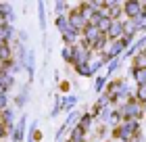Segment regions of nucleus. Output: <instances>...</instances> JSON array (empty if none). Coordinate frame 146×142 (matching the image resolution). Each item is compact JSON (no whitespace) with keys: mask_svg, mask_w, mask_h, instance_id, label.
<instances>
[{"mask_svg":"<svg viewBox=\"0 0 146 142\" xmlns=\"http://www.w3.org/2000/svg\"><path fill=\"white\" fill-rule=\"evenodd\" d=\"M75 105H77V96H75V94H69V96L63 98L61 109H65V111H73V107H75Z\"/></svg>","mask_w":146,"mask_h":142,"instance_id":"19","label":"nucleus"},{"mask_svg":"<svg viewBox=\"0 0 146 142\" xmlns=\"http://www.w3.org/2000/svg\"><path fill=\"white\" fill-rule=\"evenodd\" d=\"M65 11H67V4H65V2H61V0L54 2V13H56V17H58V15H65Z\"/></svg>","mask_w":146,"mask_h":142,"instance_id":"32","label":"nucleus"},{"mask_svg":"<svg viewBox=\"0 0 146 142\" xmlns=\"http://www.w3.org/2000/svg\"><path fill=\"white\" fill-rule=\"evenodd\" d=\"M142 113H146V103H144V105H142Z\"/></svg>","mask_w":146,"mask_h":142,"instance_id":"39","label":"nucleus"},{"mask_svg":"<svg viewBox=\"0 0 146 142\" xmlns=\"http://www.w3.org/2000/svg\"><path fill=\"white\" fill-rule=\"evenodd\" d=\"M119 63H121V61L115 59V61H111V63L107 65V77H109V75H113V73H115V71L119 69Z\"/></svg>","mask_w":146,"mask_h":142,"instance_id":"29","label":"nucleus"},{"mask_svg":"<svg viewBox=\"0 0 146 142\" xmlns=\"http://www.w3.org/2000/svg\"><path fill=\"white\" fill-rule=\"evenodd\" d=\"M79 117H82V115H79L77 111H69V115H67V119H65V127H67V130H71V127H75L77 123H79Z\"/></svg>","mask_w":146,"mask_h":142,"instance_id":"17","label":"nucleus"},{"mask_svg":"<svg viewBox=\"0 0 146 142\" xmlns=\"http://www.w3.org/2000/svg\"><path fill=\"white\" fill-rule=\"evenodd\" d=\"M134 67H146V52L134 55Z\"/></svg>","mask_w":146,"mask_h":142,"instance_id":"27","label":"nucleus"},{"mask_svg":"<svg viewBox=\"0 0 146 142\" xmlns=\"http://www.w3.org/2000/svg\"><path fill=\"white\" fill-rule=\"evenodd\" d=\"M13 38H15V27H13V25H2V27H0V42L9 44Z\"/></svg>","mask_w":146,"mask_h":142,"instance_id":"12","label":"nucleus"},{"mask_svg":"<svg viewBox=\"0 0 146 142\" xmlns=\"http://www.w3.org/2000/svg\"><path fill=\"white\" fill-rule=\"evenodd\" d=\"M61 103H63V98L56 96V103H54V107H52V111H50V117H56V115L61 113Z\"/></svg>","mask_w":146,"mask_h":142,"instance_id":"33","label":"nucleus"},{"mask_svg":"<svg viewBox=\"0 0 146 142\" xmlns=\"http://www.w3.org/2000/svg\"><path fill=\"white\" fill-rule=\"evenodd\" d=\"M67 19H69V25L75 31H84L86 29V25H88V21H86V19L79 15V11L77 9H73V11H69L67 13Z\"/></svg>","mask_w":146,"mask_h":142,"instance_id":"5","label":"nucleus"},{"mask_svg":"<svg viewBox=\"0 0 146 142\" xmlns=\"http://www.w3.org/2000/svg\"><path fill=\"white\" fill-rule=\"evenodd\" d=\"M9 61H13V48H11V44H2L0 46V65L9 63Z\"/></svg>","mask_w":146,"mask_h":142,"instance_id":"15","label":"nucleus"},{"mask_svg":"<svg viewBox=\"0 0 146 142\" xmlns=\"http://www.w3.org/2000/svg\"><path fill=\"white\" fill-rule=\"evenodd\" d=\"M136 100H138L140 105H144V103H146V84L136 88Z\"/></svg>","mask_w":146,"mask_h":142,"instance_id":"26","label":"nucleus"},{"mask_svg":"<svg viewBox=\"0 0 146 142\" xmlns=\"http://www.w3.org/2000/svg\"><path fill=\"white\" fill-rule=\"evenodd\" d=\"M92 123H94V115H90V113H84L82 117H79V127H82V130L86 132V130H90L92 127Z\"/></svg>","mask_w":146,"mask_h":142,"instance_id":"18","label":"nucleus"},{"mask_svg":"<svg viewBox=\"0 0 146 142\" xmlns=\"http://www.w3.org/2000/svg\"><path fill=\"white\" fill-rule=\"evenodd\" d=\"M123 15L127 19H136L142 15V2L140 0H127L123 2Z\"/></svg>","mask_w":146,"mask_h":142,"instance_id":"4","label":"nucleus"},{"mask_svg":"<svg viewBox=\"0 0 146 142\" xmlns=\"http://www.w3.org/2000/svg\"><path fill=\"white\" fill-rule=\"evenodd\" d=\"M90 59H92V48H90V44H86L84 40H79V44L73 46V65H75V67L90 65Z\"/></svg>","mask_w":146,"mask_h":142,"instance_id":"3","label":"nucleus"},{"mask_svg":"<svg viewBox=\"0 0 146 142\" xmlns=\"http://www.w3.org/2000/svg\"><path fill=\"white\" fill-rule=\"evenodd\" d=\"M102 65H104V63H102L100 59L94 61V63H90V77H92V75H96V73L100 71V67H102Z\"/></svg>","mask_w":146,"mask_h":142,"instance_id":"30","label":"nucleus"},{"mask_svg":"<svg viewBox=\"0 0 146 142\" xmlns=\"http://www.w3.org/2000/svg\"><path fill=\"white\" fill-rule=\"evenodd\" d=\"M0 46H2V42H0Z\"/></svg>","mask_w":146,"mask_h":142,"instance_id":"40","label":"nucleus"},{"mask_svg":"<svg viewBox=\"0 0 146 142\" xmlns=\"http://www.w3.org/2000/svg\"><path fill=\"white\" fill-rule=\"evenodd\" d=\"M4 136H6V125L0 121V138H4Z\"/></svg>","mask_w":146,"mask_h":142,"instance_id":"37","label":"nucleus"},{"mask_svg":"<svg viewBox=\"0 0 146 142\" xmlns=\"http://www.w3.org/2000/svg\"><path fill=\"white\" fill-rule=\"evenodd\" d=\"M0 121L6 125V130H15V111L11 109V107H6L4 111H0Z\"/></svg>","mask_w":146,"mask_h":142,"instance_id":"9","label":"nucleus"},{"mask_svg":"<svg viewBox=\"0 0 146 142\" xmlns=\"http://www.w3.org/2000/svg\"><path fill=\"white\" fill-rule=\"evenodd\" d=\"M71 140L69 142H84V130L79 125H75V127H71Z\"/></svg>","mask_w":146,"mask_h":142,"instance_id":"23","label":"nucleus"},{"mask_svg":"<svg viewBox=\"0 0 146 142\" xmlns=\"http://www.w3.org/2000/svg\"><path fill=\"white\" fill-rule=\"evenodd\" d=\"M79 75H84V77H90V65H82V67H75Z\"/></svg>","mask_w":146,"mask_h":142,"instance_id":"34","label":"nucleus"},{"mask_svg":"<svg viewBox=\"0 0 146 142\" xmlns=\"http://www.w3.org/2000/svg\"><path fill=\"white\" fill-rule=\"evenodd\" d=\"M13 86H15V77L13 75H0V88H2V92H9Z\"/></svg>","mask_w":146,"mask_h":142,"instance_id":"20","label":"nucleus"},{"mask_svg":"<svg viewBox=\"0 0 146 142\" xmlns=\"http://www.w3.org/2000/svg\"><path fill=\"white\" fill-rule=\"evenodd\" d=\"M27 96H29V86H25V88H23V92H19V94H17V98H15V105L19 107V109H21V107L27 103Z\"/></svg>","mask_w":146,"mask_h":142,"instance_id":"22","label":"nucleus"},{"mask_svg":"<svg viewBox=\"0 0 146 142\" xmlns=\"http://www.w3.org/2000/svg\"><path fill=\"white\" fill-rule=\"evenodd\" d=\"M61 38H63V42H65V46H75L77 44V40H79V31H75L69 25V29H65L63 33H61Z\"/></svg>","mask_w":146,"mask_h":142,"instance_id":"10","label":"nucleus"},{"mask_svg":"<svg viewBox=\"0 0 146 142\" xmlns=\"http://www.w3.org/2000/svg\"><path fill=\"white\" fill-rule=\"evenodd\" d=\"M111 23H113V19L107 15V11H102L100 19L96 21V27L100 29V33H107V31H109V27H111Z\"/></svg>","mask_w":146,"mask_h":142,"instance_id":"14","label":"nucleus"},{"mask_svg":"<svg viewBox=\"0 0 146 142\" xmlns=\"http://www.w3.org/2000/svg\"><path fill=\"white\" fill-rule=\"evenodd\" d=\"M140 134V123L138 121H121L117 127H115V134L113 136L123 140V142H129L134 136H138Z\"/></svg>","mask_w":146,"mask_h":142,"instance_id":"2","label":"nucleus"},{"mask_svg":"<svg viewBox=\"0 0 146 142\" xmlns=\"http://www.w3.org/2000/svg\"><path fill=\"white\" fill-rule=\"evenodd\" d=\"M138 27L134 25V21L131 19H127V21H123V36H136Z\"/></svg>","mask_w":146,"mask_h":142,"instance_id":"24","label":"nucleus"},{"mask_svg":"<svg viewBox=\"0 0 146 142\" xmlns=\"http://www.w3.org/2000/svg\"><path fill=\"white\" fill-rule=\"evenodd\" d=\"M142 17H144V21H146V4H142Z\"/></svg>","mask_w":146,"mask_h":142,"instance_id":"38","label":"nucleus"},{"mask_svg":"<svg viewBox=\"0 0 146 142\" xmlns=\"http://www.w3.org/2000/svg\"><path fill=\"white\" fill-rule=\"evenodd\" d=\"M61 57H63L65 63H73V46H65L61 50Z\"/></svg>","mask_w":146,"mask_h":142,"instance_id":"25","label":"nucleus"},{"mask_svg":"<svg viewBox=\"0 0 146 142\" xmlns=\"http://www.w3.org/2000/svg\"><path fill=\"white\" fill-rule=\"evenodd\" d=\"M54 25L58 27V31H65V29H69V19H67V15H58V17H54Z\"/></svg>","mask_w":146,"mask_h":142,"instance_id":"21","label":"nucleus"},{"mask_svg":"<svg viewBox=\"0 0 146 142\" xmlns=\"http://www.w3.org/2000/svg\"><path fill=\"white\" fill-rule=\"evenodd\" d=\"M107 38L113 40V42L123 38V19H115V21L111 23V27H109V31H107Z\"/></svg>","mask_w":146,"mask_h":142,"instance_id":"7","label":"nucleus"},{"mask_svg":"<svg viewBox=\"0 0 146 142\" xmlns=\"http://www.w3.org/2000/svg\"><path fill=\"white\" fill-rule=\"evenodd\" d=\"M104 84H107V77H104V75H100V77H96L94 90H96V92H102V90H104Z\"/></svg>","mask_w":146,"mask_h":142,"instance_id":"31","label":"nucleus"},{"mask_svg":"<svg viewBox=\"0 0 146 142\" xmlns=\"http://www.w3.org/2000/svg\"><path fill=\"white\" fill-rule=\"evenodd\" d=\"M117 113H119V117H121V121H138V119H140V115H144L142 113V105L138 103L136 98L123 103L121 107H119Z\"/></svg>","mask_w":146,"mask_h":142,"instance_id":"1","label":"nucleus"},{"mask_svg":"<svg viewBox=\"0 0 146 142\" xmlns=\"http://www.w3.org/2000/svg\"><path fill=\"white\" fill-rule=\"evenodd\" d=\"M25 71H27L29 79H34V75H36V52H34V50H27V61H25Z\"/></svg>","mask_w":146,"mask_h":142,"instance_id":"11","label":"nucleus"},{"mask_svg":"<svg viewBox=\"0 0 146 142\" xmlns=\"http://www.w3.org/2000/svg\"><path fill=\"white\" fill-rule=\"evenodd\" d=\"M17 38H19V44H25L27 42V31H17Z\"/></svg>","mask_w":146,"mask_h":142,"instance_id":"36","label":"nucleus"},{"mask_svg":"<svg viewBox=\"0 0 146 142\" xmlns=\"http://www.w3.org/2000/svg\"><path fill=\"white\" fill-rule=\"evenodd\" d=\"M100 36H102L100 29H98L94 23H88V25H86V29H84V33H82V40L86 44H90V48H92V44H94Z\"/></svg>","mask_w":146,"mask_h":142,"instance_id":"6","label":"nucleus"},{"mask_svg":"<svg viewBox=\"0 0 146 142\" xmlns=\"http://www.w3.org/2000/svg\"><path fill=\"white\" fill-rule=\"evenodd\" d=\"M25 127H27V117H23L17 121V125H15V130H13L11 134H13V142H21L23 140V136H25Z\"/></svg>","mask_w":146,"mask_h":142,"instance_id":"8","label":"nucleus"},{"mask_svg":"<svg viewBox=\"0 0 146 142\" xmlns=\"http://www.w3.org/2000/svg\"><path fill=\"white\" fill-rule=\"evenodd\" d=\"M104 46H107V33H102V36L98 38L94 44H92V50H102Z\"/></svg>","mask_w":146,"mask_h":142,"instance_id":"28","label":"nucleus"},{"mask_svg":"<svg viewBox=\"0 0 146 142\" xmlns=\"http://www.w3.org/2000/svg\"><path fill=\"white\" fill-rule=\"evenodd\" d=\"M9 107V94H0V111H4Z\"/></svg>","mask_w":146,"mask_h":142,"instance_id":"35","label":"nucleus"},{"mask_svg":"<svg viewBox=\"0 0 146 142\" xmlns=\"http://www.w3.org/2000/svg\"><path fill=\"white\" fill-rule=\"evenodd\" d=\"M131 77L136 79L138 86L146 84V67H131Z\"/></svg>","mask_w":146,"mask_h":142,"instance_id":"13","label":"nucleus"},{"mask_svg":"<svg viewBox=\"0 0 146 142\" xmlns=\"http://www.w3.org/2000/svg\"><path fill=\"white\" fill-rule=\"evenodd\" d=\"M38 23H40V29L46 31V6L42 0L38 2Z\"/></svg>","mask_w":146,"mask_h":142,"instance_id":"16","label":"nucleus"}]
</instances>
